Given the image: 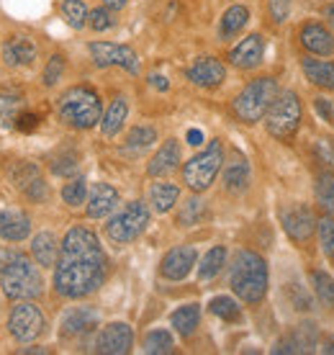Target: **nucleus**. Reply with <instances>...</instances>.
<instances>
[{
    "instance_id": "nucleus-44",
    "label": "nucleus",
    "mask_w": 334,
    "mask_h": 355,
    "mask_svg": "<svg viewBox=\"0 0 334 355\" xmlns=\"http://www.w3.org/2000/svg\"><path fill=\"white\" fill-rule=\"evenodd\" d=\"M111 13H114V10H108L106 6H103V8L90 10V13H88V24H90V28H93V31H108V28H111V26L116 24Z\"/></svg>"
},
{
    "instance_id": "nucleus-24",
    "label": "nucleus",
    "mask_w": 334,
    "mask_h": 355,
    "mask_svg": "<svg viewBox=\"0 0 334 355\" xmlns=\"http://www.w3.org/2000/svg\"><path fill=\"white\" fill-rule=\"evenodd\" d=\"M301 70H304V75H306V80L311 85H317L322 90H334V62L317 60V57H304Z\"/></svg>"
},
{
    "instance_id": "nucleus-46",
    "label": "nucleus",
    "mask_w": 334,
    "mask_h": 355,
    "mask_svg": "<svg viewBox=\"0 0 334 355\" xmlns=\"http://www.w3.org/2000/svg\"><path fill=\"white\" fill-rule=\"evenodd\" d=\"M267 13L275 24H283L290 13V0H267Z\"/></svg>"
},
{
    "instance_id": "nucleus-1",
    "label": "nucleus",
    "mask_w": 334,
    "mask_h": 355,
    "mask_svg": "<svg viewBox=\"0 0 334 355\" xmlns=\"http://www.w3.org/2000/svg\"><path fill=\"white\" fill-rule=\"evenodd\" d=\"M106 273L108 260L96 232L88 227H72L60 245V258L54 266V291L62 299H85L103 286Z\"/></svg>"
},
{
    "instance_id": "nucleus-17",
    "label": "nucleus",
    "mask_w": 334,
    "mask_h": 355,
    "mask_svg": "<svg viewBox=\"0 0 334 355\" xmlns=\"http://www.w3.org/2000/svg\"><path fill=\"white\" fill-rule=\"evenodd\" d=\"M265 57V36L263 34H249L239 42L231 52H229V62L237 70H255Z\"/></svg>"
},
{
    "instance_id": "nucleus-29",
    "label": "nucleus",
    "mask_w": 334,
    "mask_h": 355,
    "mask_svg": "<svg viewBox=\"0 0 334 355\" xmlns=\"http://www.w3.org/2000/svg\"><path fill=\"white\" fill-rule=\"evenodd\" d=\"M126 116H129V103H126V98L123 96L114 98L111 106L106 108L103 119H100V132H103V137H116V134L121 132Z\"/></svg>"
},
{
    "instance_id": "nucleus-36",
    "label": "nucleus",
    "mask_w": 334,
    "mask_h": 355,
    "mask_svg": "<svg viewBox=\"0 0 334 355\" xmlns=\"http://www.w3.org/2000/svg\"><path fill=\"white\" fill-rule=\"evenodd\" d=\"M209 309H211L213 317H219V320H224V322L242 320V309H239V304L234 302L231 296H216V299H211Z\"/></svg>"
},
{
    "instance_id": "nucleus-40",
    "label": "nucleus",
    "mask_w": 334,
    "mask_h": 355,
    "mask_svg": "<svg viewBox=\"0 0 334 355\" xmlns=\"http://www.w3.org/2000/svg\"><path fill=\"white\" fill-rule=\"evenodd\" d=\"M317 232H319V242H322V250L329 260H334V216H322L317 222Z\"/></svg>"
},
{
    "instance_id": "nucleus-52",
    "label": "nucleus",
    "mask_w": 334,
    "mask_h": 355,
    "mask_svg": "<svg viewBox=\"0 0 334 355\" xmlns=\"http://www.w3.org/2000/svg\"><path fill=\"white\" fill-rule=\"evenodd\" d=\"M185 139H188V144H191V147H198V144H203V134H201V129H191Z\"/></svg>"
},
{
    "instance_id": "nucleus-16",
    "label": "nucleus",
    "mask_w": 334,
    "mask_h": 355,
    "mask_svg": "<svg viewBox=\"0 0 334 355\" xmlns=\"http://www.w3.org/2000/svg\"><path fill=\"white\" fill-rule=\"evenodd\" d=\"M224 173H221V183H224V191L231 196L245 193L249 188V180H252V170H249V162L242 152H231V157L224 160Z\"/></svg>"
},
{
    "instance_id": "nucleus-43",
    "label": "nucleus",
    "mask_w": 334,
    "mask_h": 355,
    "mask_svg": "<svg viewBox=\"0 0 334 355\" xmlns=\"http://www.w3.org/2000/svg\"><path fill=\"white\" fill-rule=\"evenodd\" d=\"M62 72H64V57H62V54H52V57H49V62H46V67H44L42 83H44L46 88H52L54 83L62 78Z\"/></svg>"
},
{
    "instance_id": "nucleus-49",
    "label": "nucleus",
    "mask_w": 334,
    "mask_h": 355,
    "mask_svg": "<svg viewBox=\"0 0 334 355\" xmlns=\"http://www.w3.org/2000/svg\"><path fill=\"white\" fill-rule=\"evenodd\" d=\"M314 108H317V114L324 119L326 124L332 126L334 124V111H332V101H326V98H317L314 101Z\"/></svg>"
},
{
    "instance_id": "nucleus-32",
    "label": "nucleus",
    "mask_w": 334,
    "mask_h": 355,
    "mask_svg": "<svg viewBox=\"0 0 334 355\" xmlns=\"http://www.w3.org/2000/svg\"><path fill=\"white\" fill-rule=\"evenodd\" d=\"M224 266H227V248H224V245H216V248L209 250L201 258V263H198V278H201V281H209L213 275H219Z\"/></svg>"
},
{
    "instance_id": "nucleus-50",
    "label": "nucleus",
    "mask_w": 334,
    "mask_h": 355,
    "mask_svg": "<svg viewBox=\"0 0 334 355\" xmlns=\"http://www.w3.org/2000/svg\"><path fill=\"white\" fill-rule=\"evenodd\" d=\"M319 350L324 355H334V335H322L319 338Z\"/></svg>"
},
{
    "instance_id": "nucleus-11",
    "label": "nucleus",
    "mask_w": 334,
    "mask_h": 355,
    "mask_svg": "<svg viewBox=\"0 0 334 355\" xmlns=\"http://www.w3.org/2000/svg\"><path fill=\"white\" fill-rule=\"evenodd\" d=\"M134 347V332L126 322H114L98 332L96 338V353L100 355H126Z\"/></svg>"
},
{
    "instance_id": "nucleus-55",
    "label": "nucleus",
    "mask_w": 334,
    "mask_h": 355,
    "mask_svg": "<svg viewBox=\"0 0 334 355\" xmlns=\"http://www.w3.org/2000/svg\"><path fill=\"white\" fill-rule=\"evenodd\" d=\"M21 353H39V355H46V350H44V347H24Z\"/></svg>"
},
{
    "instance_id": "nucleus-34",
    "label": "nucleus",
    "mask_w": 334,
    "mask_h": 355,
    "mask_svg": "<svg viewBox=\"0 0 334 355\" xmlns=\"http://www.w3.org/2000/svg\"><path fill=\"white\" fill-rule=\"evenodd\" d=\"M141 347H144V353L150 355H167L175 350V340H173V335L167 329H152V332L144 335Z\"/></svg>"
},
{
    "instance_id": "nucleus-8",
    "label": "nucleus",
    "mask_w": 334,
    "mask_h": 355,
    "mask_svg": "<svg viewBox=\"0 0 334 355\" xmlns=\"http://www.w3.org/2000/svg\"><path fill=\"white\" fill-rule=\"evenodd\" d=\"M150 224V209L144 201H132L118 214H114L106 224V237L114 245H129L139 237Z\"/></svg>"
},
{
    "instance_id": "nucleus-5",
    "label": "nucleus",
    "mask_w": 334,
    "mask_h": 355,
    "mask_svg": "<svg viewBox=\"0 0 334 355\" xmlns=\"http://www.w3.org/2000/svg\"><path fill=\"white\" fill-rule=\"evenodd\" d=\"M278 93L281 88L275 78H257L249 85H245V90L231 101V111L242 124H257L267 116Z\"/></svg>"
},
{
    "instance_id": "nucleus-28",
    "label": "nucleus",
    "mask_w": 334,
    "mask_h": 355,
    "mask_svg": "<svg viewBox=\"0 0 334 355\" xmlns=\"http://www.w3.org/2000/svg\"><path fill=\"white\" fill-rule=\"evenodd\" d=\"M155 142H157V129H155V126H134L132 132L126 134V139H123L121 152L137 157V155L150 150Z\"/></svg>"
},
{
    "instance_id": "nucleus-25",
    "label": "nucleus",
    "mask_w": 334,
    "mask_h": 355,
    "mask_svg": "<svg viewBox=\"0 0 334 355\" xmlns=\"http://www.w3.org/2000/svg\"><path fill=\"white\" fill-rule=\"evenodd\" d=\"M31 234V219L21 211H0V240L24 242Z\"/></svg>"
},
{
    "instance_id": "nucleus-41",
    "label": "nucleus",
    "mask_w": 334,
    "mask_h": 355,
    "mask_svg": "<svg viewBox=\"0 0 334 355\" xmlns=\"http://www.w3.org/2000/svg\"><path fill=\"white\" fill-rule=\"evenodd\" d=\"M21 106H24L21 93H13V90H0V116H10V119H16L18 108Z\"/></svg>"
},
{
    "instance_id": "nucleus-45",
    "label": "nucleus",
    "mask_w": 334,
    "mask_h": 355,
    "mask_svg": "<svg viewBox=\"0 0 334 355\" xmlns=\"http://www.w3.org/2000/svg\"><path fill=\"white\" fill-rule=\"evenodd\" d=\"M288 296H290V306L296 311H311V296L299 284H288Z\"/></svg>"
},
{
    "instance_id": "nucleus-53",
    "label": "nucleus",
    "mask_w": 334,
    "mask_h": 355,
    "mask_svg": "<svg viewBox=\"0 0 334 355\" xmlns=\"http://www.w3.org/2000/svg\"><path fill=\"white\" fill-rule=\"evenodd\" d=\"M322 16H324L326 24L334 28V3H326L324 8H322Z\"/></svg>"
},
{
    "instance_id": "nucleus-26",
    "label": "nucleus",
    "mask_w": 334,
    "mask_h": 355,
    "mask_svg": "<svg viewBox=\"0 0 334 355\" xmlns=\"http://www.w3.org/2000/svg\"><path fill=\"white\" fill-rule=\"evenodd\" d=\"M31 255L42 268H54L60 258V245L52 232H39L31 240Z\"/></svg>"
},
{
    "instance_id": "nucleus-27",
    "label": "nucleus",
    "mask_w": 334,
    "mask_h": 355,
    "mask_svg": "<svg viewBox=\"0 0 334 355\" xmlns=\"http://www.w3.org/2000/svg\"><path fill=\"white\" fill-rule=\"evenodd\" d=\"M198 322H201V306L198 304L177 306L170 314V324H173V329H175L180 338H191L195 329H198Z\"/></svg>"
},
{
    "instance_id": "nucleus-18",
    "label": "nucleus",
    "mask_w": 334,
    "mask_h": 355,
    "mask_svg": "<svg viewBox=\"0 0 334 355\" xmlns=\"http://www.w3.org/2000/svg\"><path fill=\"white\" fill-rule=\"evenodd\" d=\"M301 44L308 54L314 57H329L334 52V34L324 24L319 21H311L306 26L301 28Z\"/></svg>"
},
{
    "instance_id": "nucleus-38",
    "label": "nucleus",
    "mask_w": 334,
    "mask_h": 355,
    "mask_svg": "<svg viewBox=\"0 0 334 355\" xmlns=\"http://www.w3.org/2000/svg\"><path fill=\"white\" fill-rule=\"evenodd\" d=\"M203 211H206V206L198 196H191L183 206H180V211H177V224L180 227H193V224L201 222Z\"/></svg>"
},
{
    "instance_id": "nucleus-37",
    "label": "nucleus",
    "mask_w": 334,
    "mask_h": 355,
    "mask_svg": "<svg viewBox=\"0 0 334 355\" xmlns=\"http://www.w3.org/2000/svg\"><path fill=\"white\" fill-rule=\"evenodd\" d=\"M62 201L67 206H82L88 204V183H85V178H72L70 183H64L62 188Z\"/></svg>"
},
{
    "instance_id": "nucleus-54",
    "label": "nucleus",
    "mask_w": 334,
    "mask_h": 355,
    "mask_svg": "<svg viewBox=\"0 0 334 355\" xmlns=\"http://www.w3.org/2000/svg\"><path fill=\"white\" fill-rule=\"evenodd\" d=\"M103 6H106L108 10H121L123 6H126V0H103Z\"/></svg>"
},
{
    "instance_id": "nucleus-4",
    "label": "nucleus",
    "mask_w": 334,
    "mask_h": 355,
    "mask_svg": "<svg viewBox=\"0 0 334 355\" xmlns=\"http://www.w3.org/2000/svg\"><path fill=\"white\" fill-rule=\"evenodd\" d=\"M57 114L72 129H90L103 119V103L100 96L88 85H75L64 90L57 101Z\"/></svg>"
},
{
    "instance_id": "nucleus-30",
    "label": "nucleus",
    "mask_w": 334,
    "mask_h": 355,
    "mask_svg": "<svg viewBox=\"0 0 334 355\" xmlns=\"http://www.w3.org/2000/svg\"><path fill=\"white\" fill-rule=\"evenodd\" d=\"M177 198H180V188L175 183H152L150 186V204L157 214L173 211Z\"/></svg>"
},
{
    "instance_id": "nucleus-21",
    "label": "nucleus",
    "mask_w": 334,
    "mask_h": 355,
    "mask_svg": "<svg viewBox=\"0 0 334 355\" xmlns=\"http://www.w3.org/2000/svg\"><path fill=\"white\" fill-rule=\"evenodd\" d=\"M36 60V44L28 36H10L3 44V62L8 67H26Z\"/></svg>"
},
{
    "instance_id": "nucleus-2",
    "label": "nucleus",
    "mask_w": 334,
    "mask_h": 355,
    "mask_svg": "<svg viewBox=\"0 0 334 355\" xmlns=\"http://www.w3.org/2000/svg\"><path fill=\"white\" fill-rule=\"evenodd\" d=\"M267 284H270V273L263 255H257L252 250H239L229 270V286L234 296L245 304H260L267 293Z\"/></svg>"
},
{
    "instance_id": "nucleus-31",
    "label": "nucleus",
    "mask_w": 334,
    "mask_h": 355,
    "mask_svg": "<svg viewBox=\"0 0 334 355\" xmlns=\"http://www.w3.org/2000/svg\"><path fill=\"white\" fill-rule=\"evenodd\" d=\"M247 21H249V10L247 6H231V8L224 10V16L219 21V36L221 39H234V36L247 26Z\"/></svg>"
},
{
    "instance_id": "nucleus-33",
    "label": "nucleus",
    "mask_w": 334,
    "mask_h": 355,
    "mask_svg": "<svg viewBox=\"0 0 334 355\" xmlns=\"http://www.w3.org/2000/svg\"><path fill=\"white\" fill-rule=\"evenodd\" d=\"M314 198H317L319 209L329 216H334V173L324 170L317 178V186H314Z\"/></svg>"
},
{
    "instance_id": "nucleus-13",
    "label": "nucleus",
    "mask_w": 334,
    "mask_h": 355,
    "mask_svg": "<svg viewBox=\"0 0 334 355\" xmlns=\"http://www.w3.org/2000/svg\"><path fill=\"white\" fill-rule=\"evenodd\" d=\"M195 260H198V252H195L193 245H177L162 258L159 275L167 278V281H183L185 275L193 270Z\"/></svg>"
},
{
    "instance_id": "nucleus-14",
    "label": "nucleus",
    "mask_w": 334,
    "mask_h": 355,
    "mask_svg": "<svg viewBox=\"0 0 334 355\" xmlns=\"http://www.w3.org/2000/svg\"><path fill=\"white\" fill-rule=\"evenodd\" d=\"M281 222H283L285 234H288L293 242H308L311 234L317 232V219H314L311 209H306V206H301V204L290 206V209H283Z\"/></svg>"
},
{
    "instance_id": "nucleus-48",
    "label": "nucleus",
    "mask_w": 334,
    "mask_h": 355,
    "mask_svg": "<svg viewBox=\"0 0 334 355\" xmlns=\"http://www.w3.org/2000/svg\"><path fill=\"white\" fill-rule=\"evenodd\" d=\"M39 126V116L36 114H18L16 116V129L18 132H34Z\"/></svg>"
},
{
    "instance_id": "nucleus-9",
    "label": "nucleus",
    "mask_w": 334,
    "mask_h": 355,
    "mask_svg": "<svg viewBox=\"0 0 334 355\" xmlns=\"http://www.w3.org/2000/svg\"><path fill=\"white\" fill-rule=\"evenodd\" d=\"M8 332L18 343H31L44 332V314L31 299H24L13 306L8 317Z\"/></svg>"
},
{
    "instance_id": "nucleus-47",
    "label": "nucleus",
    "mask_w": 334,
    "mask_h": 355,
    "mask_svg": "<svg viewBox=\"0 0 334 355\" xmlns=\"http://www.w3.org/2000/svg\"><path fill=\"white\" fill-rule=\"evenodd\" d=\"M78 170V157L75 155H64V157H57L52 162V173L54 175H70Z\"/></svg>"
},
{
    "instance_id": "nucleus-23",
    "label": "nucleus",
    "mask_w": 334,
    "mask_h": 355,
    "mask_svg": "<svg viewBox=\"0 0 334 355\" xmlns=\"http://www.w3.org/2000/svg\"><path fill=\"white\" fill-rule=\"evenodd\" d=\"M98 324V311L90 309V306H78V309H70L64 317H62V335L64 338H78V335H85Z\"/></svg>"
},
{
    "instance_id": "nucleus-51",
    "label": "nucleus",
    "mask_w": 334,
    "mask_h": 355,
    "mask_svg": "<svg viewBox=\"0 0 334 355\" xmlns=\"http://www.w3.org/2000/svg\"><path fill=\"white\" fill-rule=\"evenodd\" d=\"M150 85H155V88L162 90V93H165V90L170 88V83H167L165 75H152V78H150Z\"/></svg>"
},
{
    "instance_id": "nucleus-20",
    "label": "nucleus",
    "mask_w": 334,
    "mask_h": 355,
    "mask_svg": "<svg viewBox=\"0 0 334 355\" xmlns=\"http://www.w3.org/2000/svg\"><path fill=\"white\" fill-rule=\"evenodd\" d=\"M118 206V191L108 183H93L88 193V206H85V214L90 219H103Z\"/></svg>"
},
{
    "instance_id": "nucleus-39",
    "label": "nucleus",
    "mask_w": 334,
    "mask_h": 355,
    "mask_svg": "<svg viewBox=\"0 0 334 355\" xmlns=\"http://www.w3.org/2000/svg\"><path fill=\"white\" fill-rule=\"evenodd\" d=\"M62 16L72 28H82L88 24V8L82 0H62Z\"/></svg>"
},
{
    "instance_id": "nucleus-10",
    "label": "nucleus",
    "mask_w": 334,
    "mask_h": 355,
    "mask_svg": "<svg viewBox=\"0 0 334 355\" xmlns=\"http://www.w3.org/2000/svg\"><path fill=\"white\" fill-rule=\"evenodd\" d=\"M88 49L98 67H111V64H116V67H123V70L132 72V75H139V57H137V52H134L132 46L114 44V42H93Z\"/></svg>"
},
{
    "instance_id": "nucleus-22",
    "label": "nucleus",
    "mask_w": 334,
    "mask_h": 355,
    "mask_svg": "<svg viewBox=\"0 0 334 355\" xmlns=\"http://www.w3.org/2000/svg\"><path fill=\"white\" fill-rule=\"evenodd\" d=\"M177 162H180V144H177V139H167V142H162V147L155 152V157H152L150 165H147V173H150L152 178H165V175H170V173H175Z\"/></svg>"
},
{
    "instance_id": "nucleus-42",
    "label": "nucleus",
    "mask_w": 334,
    "mask_h": 355,
    "mask_svg": "<svg viewBox=\"0 0 334 355\" xmlns=\"http://www.w3.org/2000/svg\"><path fill=\"white\" fill-rule=\"evenodd\" d=\"M314 157H317L319 165L334 168V139H329V137L317 139V142H314Z\"/></svg>"
},
{
    "instance_id": "nucleus-19",
    "label": "nucleus",
    "mask_w": 334,
    "mask_h": 355,
    "mask_svg": "<svg viewBox=\"0 0 334 355\" xmlns=\"http://www.w3.org/2000/svg\"><path fill=\"white\" fill-rule=\"evenodd\" d=\"M10 175H13L16 186L21 188L28 198H34V201H44L46 198V183L34 162H21V165L13 168Z\"/></svg>"
},
{
    "instance_id": "nucleus-3",
    "label": "nucleus",
    "mask_w": 334,
    "mask_h": 355,
    "mask_svg": "<svg viewBox=\"0 0 334 355\" xmlns=\"http://www.w3.org/2000/svg\"><path fill=\"white\" fill-rule=\"evenodd\" d=\"M0 284L8 299L24 302V299H36L44 291V281L39 268L16 250L0 252Z\"/></svg>"
},
{
    "instance_id": "nucleus-6",
    "label": "nucleus",
    "mask_w": 334,
    "mask_h": 355,
    "mask_svg": "<svg viewBox=\"0 0 334 355\" xmlns=\"http://www.w3.org/2000/svg\"><path fill=\"white\" fill-rule=\"evenodd\" d=\"M221 168H224V144H221V139H213L206 150L193 155L183 165V183L193 193H203L216 180Z\"/></svg>"
},
{
    "instance_id": "nucleus-15",
    "label": "nucleus",
    "mask_w": 334,
    "mask_h": 355,
    "mask_svg": "<svg viewBox=\"0 0 334 355\" xmlns=\"http://www.w3.org/2000/svg\"><path fill=\"white\" fill-rule=\"evenodd\" d=\"M185 78L193 83V85H198V88L211 90V88H219L221 83L227 80V67L216 57H198L185 70Z\"/></svg>"
},
{
    "instance_id": "nucleus-12",
    "label": "nucleus",
    "mask_w": 334,
    "mask_h": 355,
    "mask_svg": "<svg viewBox=\"0 0 334 355\" xmlns=\"http://www.w3.org/2000/svg\"><path fill=\"white\" fill-rule=\"evenodd\" d=\"M319 350V329L314 322H301L273 345V353H314Z\"/></svg>"
},
{
    "instance_id": "nucleus-7",
    "label": "nucleus",
    "mask_w": 334,
    "mask_h": 355,
    "mask_svg": "<svg viewBox=\"0 0 334 355\" xmlns=\"http://www.w3.org/2000/svg\"><path fill=\"white\" fill-rule=\"evenodd\" d=\"M301 116H304V108H301V101L293 90H281L278 98L273 101V106L265 116V126H267V134L275 137V139H290L293 134L299 132L301 126Z\"/></svg>"
},
{
    "instance_id": "nucleus-35",
    "label": "nucleus",
    "mask_w": 334,
    "mask_h": 355,
    "mask_svg": "<svg viewBox=\"0 0 334 355\" xmlns=\"http://www.w3.org/2000/svg\"><path fill=\"white\" fill-rule=\"evenodd\" d=\"M311 286H314V293L322 302V306L326 309H334V278L326 270H311Z\"/></svg>"
}]
</instances>
